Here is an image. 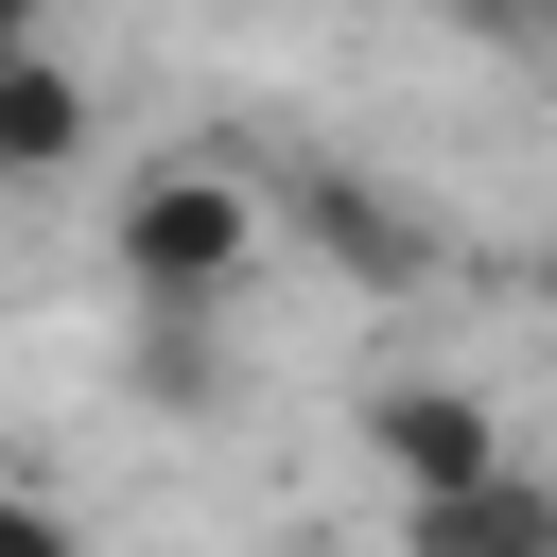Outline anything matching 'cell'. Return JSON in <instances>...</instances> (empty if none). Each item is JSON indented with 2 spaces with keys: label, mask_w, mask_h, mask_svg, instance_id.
<instances>
[{
  "label": "cell",
  "mask_w": 557,
  "mask_h": 557,
  "mask_svg": "<svg viewBox=\"0 0 557 557\" xmlns=\"http://www.w3.org/2000/svg\"><path fill=\"white\" fill-rule=\"evenodd\" d=\"M104 261H122L139 313H226V296L278 261V209H261L244 157H139L122 209H104Z\"/></svg>",
  "instance_id": "cell-1"
},
{
  "label": "cell",
  "mask_w": 557,
  "mask_h": 557,
  "mask_svg": "<svg viewBox=\"0 0 557 557\" xmlns=\"http://www.w3.org/2000/svg\"><path fill=\"white\" fill-rule=\"evenodd\" d=\"M261 209H278V226H296V244H313V261H331L348 296H418V278L453 261V226H435L418 191H383V174H348V157H313V174H278Z\"/></svg>",
  "instance_id": "cell-2"
},
{
  "label": "cell",
  "mask_w": 557,
  "mask_h": 557,
  "mask_svg": "<svg viewBox=\"0 0 557 557\" xmlns=\"http://www.w3.org/2000/svg\"><path fill=\"white\" fill-rule=\"evenodd\" d=\"M366 453H383V487H453V470H487V453H505V400H487V383H453V366L366 383Z\"/></svg>",
  "instance_id": "cell-3"
},
{
  "label": "cell",
  "mask_w": 557,
  "mask_h": 557,
  "mask_svg": "<svg viewBox=\"0 0 557 557\" xmlns=\"http://www.w3.org/2000/svg\"><path fill=\"white\" fill-rule=\"evenodd\" d=\"M400 522H418V557H540L557 540V487L540 470H453V487H400Z\"/></svg>",
  "instance_id": "cell-4"
},
{
  "label": "cell",
  "mask_w": 557,
  "mask_h": 557,
  "mask_svg": "<svg viewBox=\"0 0 557 557\" xmlns=\"http://www.w3.org/2000/svg\"><path fill=\"white\" fill-rule=\"evenodd\" d=\"M87 139H104V122H87V70H70L52 35H17V52H0V191H52Z\"/></svg>",
  "instance_id": "cell-5"
},
{
  "label": "cell",
  "mask_w": 557,
  "mask_h": 557,
  "mask_svg": "<svg viewBox=\"0 0 557 557\" xmlns=\"http://www.w3.org/2000/svg\"><path fill=\"white\" fill-rule=\"evenodd\" d=\"M70 540V505H35V487H0V557H52Z\"/></svg>",
  "instance_id": "cell-6"
},
{
  "label": "cell",
  "mask_w": 557,
  "mask_h": 557,
  "mask_svg": "<svg viewBox=\"0 0 557 557\" xmlns=\"http://www.w3.org/2000/svg\"><path fill=\"white\" fill-rule=\"evenodd\" d=\"M453 35H487V52H522V35H540V0H453Z\"/></svg>",
  "instance_id": "cell-7"
},
{
  "label": "cell",
  "mask_w": 557,
  "mask_h": 557,
  "mask_svg": "<svg viewBox=\"0 0 557 557\" xmlns=\"http://www.w3.org/2000/svg\"><path fill=\"white\" fill-rule=\"evenodd\" d=\"M17 35H35V0H0V52H17Z\"/></svg>",
  "instance_id": "cell-8"
}]
</instances>
